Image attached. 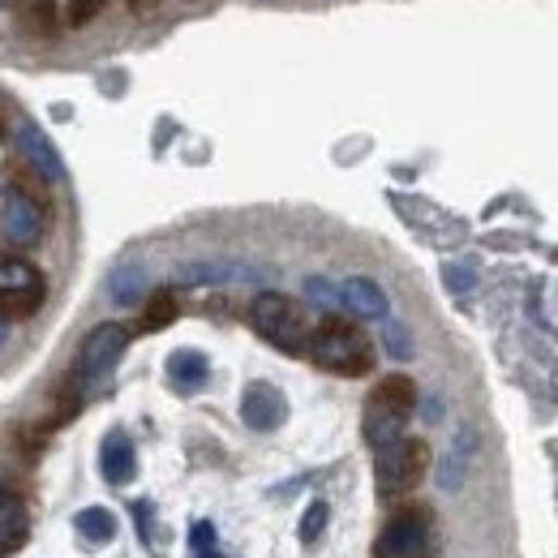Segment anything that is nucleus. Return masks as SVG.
Here are the masks:
<instances>
[{"label":"nucleus","mask_w":558,"mask_h":558,"mask_svg":"<svg viewBox=\"0 0 558 558\" xmlns=\"http://www.w3.org/2000/svg\"><path fill=\"white\" fill-rule=\"evenodd\" d=\"M327 520H331V511H327V502H323V498H314V502L305 507V515H301V542H305V546H314V542L323 537V529H327Z\"/></svg>","instance_id":"21"},{"label":"nucleus","mask_w":558,"mask_h":558,"mask_svg":"<svg viewBox=\"0 0 558 558\" xmlns=\"http://www.w3.org/2000/svg\"><path fill=\"white\" fill-rule=\"evenodd\" d=\"M305 356H310L314 365L340 374V378H361V374H369V365H374V349H369L365 331H361L356 323H344V318L318 323L314 336H310Z\"/></svg>","instance_id":"2"},{"label":"nucleus","mask_w":558,"mask_h":558,"mask_svg":"<svg viewBox=\"0 0 558 558\" xmlns=\"http://www.w3.org/2000/svg\"><path fill=\"white\" fill-rule=\"evenodd\" d=\"M250 318H254V331L267 344H276L279 352L301 356V352L310 349L314 327L305 323V310L292 296H283V292H258L254 305H250Z\"/></svg>","instance_id":"3"},{"label":"nucleus","mask_w":558,"mask_h":558,"mask_svg":"<svg viewBox=\"0 0 558 558\" xmlns=\"http://www.w3.org/2000/svg\"><path fill=\"white\" fill-rule=\"evenodd\" d=\"M172 318H177V296H172V292H155L150 305H146V314H142V327H146V331H159V327H168Z\"/></svg>","instance_id":"20"},{"label":"nucleus","mask_w":558,"mask_h":558,"mask_svg":"<svg viewBox=\"0 0 558 558\" xmlns=\"http://www.w3.org/2000/svg\"><path fill=\"white\" fill-rule=\"evenodd\" d=\"M17 150H22V159L44 177V181H52V185H61L65 181V159H61V150H57V142L48 138L39 125H22L17 130Z\"/></svg>","instance_id":"9"},{"label":"nucleus","mask_w":558,"mask_h":558,"mask_svg":"<svg viewBox=\"0 0 558 558\" xmlns=\"http://www.w3.org/2000/svg\"><path fill=\"white\" fill-rule=\"evenodd\" d=\"M198 558H219V555H215V550H207V555H198Z\"/></svg>","instance_id":"28"},{"label":"nucleus","mask_w":558,"mask_h":558,"mask_svg":"<svg viewBox=\"0 0 558 558\" xmlns=\"http://www.w3.org/2000/svg\"><path fill=\"white\" fill-rule=\"evenodd\" d=\"M305 292H310V301H314V305H327V310H336V305H340V288H331V283H327V279H305Z\"/></svg>","instance_id":"24"},{"label":"nucleus","mask_w":558,"mask_h":558,"mask_svg":"<svg viewBox=\"0 0 558 558\" xmlns=\"http://www.w3.org/2000/svg\"><path fill=\"white\" fill-rule=\"evenodd\" d=\"M383 340H387V352H391L396 361L413 356V340H409V327H404V323H387V327H383Z\"/></svg>","instance_id":"22"},{"label":"nucleus","mask_w":558,"mask_h":558,"mask_svg":"<svg viewBox=\"0 0 558 558\" xmlns=\"http://www.w3.org/2000/svg\"><path fill=\"white\" fill-rule=\"evenodd\" d=\"M340 305H344L349 314H356V318H369V323H387V314H391L387 292L365 276H352L340 283Z\"/></svg>","instance_id":"12"},{"label":"nucleus","mask_w":558,"mask_h":558,"mask_svg":"<svg viewBox=\"0 0 558 558\" xmlns=\"http://www.w3.org/2000/svg\"><path fill=\"white\" fill-rule=\"evenodd\" d=\"M378 558H429V511L425 507H404L387 520L378 546Z\"/></svg>","instance_id":"8"},{"label":"nucleus","mask_w":558,"mask_h":558,"mask_svg":"<svg viewBox=\"0 0 558 558\" xmlns=\"http://www.w3.org/2000/svg\"><path fill=\"white\" fill-rule=\"evenodd\" d=\"M207 374H210V365H207V356H203V352L181 349V352H172V356H168V378H172V387H177V391H198V387L207 383Z\"/></svg>","instance_id":"15"},{"label":"nucleus","mask_w":558,"mask_h":558,"mask_svg":"<svg viewBox=\"0 0 558 558\" xmlns=\"http://www.w3.org/2000/svg\"><path fill=\"white\" fill-rule=\"evenodd\" d=\"M425 469H429V447H425L421 438H400L396 447L378 451V469H374L378 494H383V498H404V494H413L417 482L425 477Z\"/></svg>","instance_id":"6"},{"label":"nucleus","mask_w":558,"mask_h":558,"mask_svg":"<svg viewBox=\"0 0 558 558\" xmlns=\"http://www.w3.org/2000/svg\"><path fill=\"white\" fill-rule=\"evenodd\" d=\"M146 288H150V279L142 271L138 263H121L112 276H108V296L117 301V305H138L142 296H146Z\"/></svg>","instance_id":"16"},{"label":"nucleus","mask_w":558,"mask_h":558,"mask_svg":"<svg viewBox=\"0 0 558 558\" xmlns=\"http://www.w3.org/2000/svg\"><path fill=\"white\" fill-rule=\"evenodd\" d=\"M48 283L39 276L35 263L26 258H0V318H26L44 305Z\"/></svg>","instance_id":"7"},{"label":"nucleus","mask_w":558,"mask_h":558,"mask_svg":"<svg viewBox=\"0 0 558 558\" xmlns=\"http://www.w3.org/2000/svg\"><path fill=\"white\" fill-rule=\"evenodd\" d=\"M73 529H77V537H86L90 546H104V542L117 537V515L104 511V507H86V511L73 515Z\"/></svg>","instance_id":"17"},{"label":"nucleus","mask_w":558,"mask_h":558,"mask_svg":"<svg viewBox=\"0 0 558 558\" xmlns=\"http://www.w3.org/2000/svg\"><path fill=\"white\" fill-rule=\"evenodd\" d=\"M263 271L245 263H185L177 271L181 288H215V283H258Z\"/></svg>","instance_id":"11"},{"label":"nucleus","mask_w":558,"mask_h":558,"mask_svg":"<svg viewBox=\"0 0 558 558\" xmlns=\"http://www.w3.org/2000/svg\"><path fill=\"white\" fill-rule=\"evenodd\" d=\"M26 537H31V511H26V502L17 494L0 489V555L22 550Z\"/></svg>","instance_id":"14"},{"label":"nucleus","mask_w":558,"mask_h":558,"mask_svg":"<svg viewBox=\"0 0 558 558\" xmlns=\"http://www.w3.org/2000/svg\"><path fill=\"white\" fill-rule=\"evenodd\" d=\"M104 4H108V0H70V22H73V26L90 22V17H95Z\"/></svg>","instance_id":"25"},{"label":"nucleus","mask_w":558,"mask_h":558,"mask_svg":"<svg viewBox=\"0 0 558 558\" xmlns=\"http://www.w3.org/2000/svg\"><path fill=\"white\" fill-rule=\"evenodd\" d=\"M283 417H288V404H283V396H279L271 383H254V387H245L241 421H245L250 429L267 434V429H279Z\"/></svg>","instance_id":"10"},{"label":"nucleus","mask_w":558,"mask_h":558,"mask_svg":"<svg viewBox=\"0 0 558 558\" xmlns=\"http://www.w3.org/2000/svg\"><path fill=\"white\" fill-rule=\"evenodd\" d=\"M22 22H26V31H31V35L48 39V35L57 31V4H52V0H26Z\"/></svg>","instance_id":"18"},{"label":"nucleus","mask_w":558,"mask_h":558,"mask_svg":"<svg viewBox=\"0 0 558 558\" xmlns=\"http://www.w3.org/2000/svg\"><path fill=\"white\" fill-rule=\"evenodd\" d=\"M99 469H104V477H108L112 486H130V482H134V473H138V456H134L130 434L112 429V434L104 438V447H99Z\"/></svg>","instance_id":"13"},{"label":"nucleus","mask_w":558,"mask_h":558,"mask_svg":"<svg viewBox=\"0 0 558 558\" xmlns=\"http://www.w3.org/2000/svg\"><path fill=\"white\" fill-rule=\"evenodd\" d=\"M194 550H198V555L215 550V529H210L207 520H198V524H194Z\"/></svg>","instance_id":"26"},{"label":"nucleus","mask_w":558,"mask_h":558,"mask_svg":"<svg viewBox=\"0 0 558 558\" xmlns=\"http://www.w3.org/2000/svg\"><path fill=\"white\" fill-rule=\"evenodd\" d=\"M413 409H417V387H413V378L391 374V378H383V383L374 387V396H369V404H365V442L374 447V456L387 451V447H396V442L404 438V425L413 417Z\"/></svg>","instance_id":"1"},{"label":"nucleus","mask_w":558,"mask_h":558,"mask_svg":"<svg viewBox=\"0 0 558 558\" xmlns=\"http://www.w3.org/2000/svg\"><path fill=\"white\" fill-rule=\"evenodd\" d=\"M130 349V327L125 323H99L95 331H86V340L77 344V356H73V374L70 383L73 387H95L117 361L121 352Z\"/></svg>","instance_id":"4"},{"label":"nucleus","mask_w":558,"mask_h":558,"mask_svg":"<svg viewBox=\"0 0 558 558\" xmlns=\"http://www.w3.org/2000/svg\"><path fill=\"white\" fill-rule=\"evenodd\" d=\"M44 228H48L44 203H39L26 185L9 181L4 194H0V236H4L13 250H35V245L44 241Z\"/></svg>","instance_id":"5"},{"label":"nucleus","mask_w":558,"mask_h":558,"mask_svg":"<svg viewBox=\"0 0 558 558\" xmlns=\"http://www.w3.org/2000/svg\"><path fill=\"white\" fill-rule=\"evenodd\" d=\"M442 279H447V288H451L456 296L473 292V283H477V276H473V267H456V263H447V267H442Z\"/></svg>","instance_id":"23"},{"label":"nucleus","mask_w":558,"mask_h":558,"mask_svg":"<svg viewBox=\"0 0 558 558\" xmlns=\"http://www.w3.org/2000/svg\"><path fill=\"white\" fill-rule=\"evenodd\" d=\"M0 344H4V318H0Z\"/></svg>","instance_id":"27"},{"label":"nucleus","mask_w":558,"mask_h":558,"mask_svg":"<svg viewBox=\"0 0 558 558\" xmlns=\"http://www.w3.org/2000/svg\"><path fill=\"white\" fill-rule=\"evenodd\" d=\"M469 442H473V434L464 429V434H460V442H456V451H451V456H447V464H442V477H438V486H442V489H460V482H464Z\"/></svg>","instance_id":"19"}]
</instances>
